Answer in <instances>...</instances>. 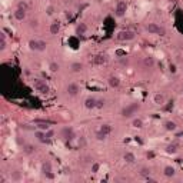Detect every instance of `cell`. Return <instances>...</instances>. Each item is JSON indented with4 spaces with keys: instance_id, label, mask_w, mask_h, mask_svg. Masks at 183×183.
Segmentation results:
<instances>
[{
    "instance_id": "obj_10",
    "label": "cell",
    "mask_w": 183,
    "mask_h": 183,
    "mask_svg": "<svg viewBox=\"0 0 183 183\" xmlns=\"http://www.w3.org/2000/svg\"><path fill=\"white\" fill-rule=\"evenodd\" d=\"M60 27H62V25H60V21L59 20H54L50 23V34H53V36H56V34H59V32H60Z\"/></svg>"
},
{
    "instance_id": "obj_11",
    "label": "cell",
    "mask_w": 183,
    "mask_h": 183,
    "mask_svg": "<svg viewBox=\"0 0 183 183\" xmlns=\"http://www.w3.org/2000/svg\"><path fill=\"white\" fill-rule=\"evenodd\" d=\"M66 91H67V93H69L70 96H76V95H79V91H80L79 84H76V83H70V84H67Z\"/></svg>"
},
{
    "instance_id": "obj_8",
    "label": "cell",
    "mask_w": 183,
    "mask_h": 183,
    "mask_svg": "<svg viewBox=\"0 0 183 183\" xmlns=\"http://www.w3.org/2000/svg\"><path fill=\"white\" fill-rule=\"evenodd\" d=\"M177 150H179V143H177V142H173V143H169V145L166 146L165 152H166L167 154H176Z\"/></svg>"
},
{
    "instance_id": "obj_34",
    "label": "cell",
    "mask_w": 183,
    "mask_h": 183,
    "mask_svg": "<svg viewBox=\"0 0 183 183\" xmlns=\"http://www.w3.org/2000/svg\"><path fill=\"white\" fill-rule=\"evenodd\" d=\"M100 163H93V165H91V172H93V173H97V172L100 170Z\"/></svg>"
},
{
    "instance_id": "obj_3",
    "label": "cell",
    "mask_w": 183,
    "mask_h": 183,
    "mask_svg": "<svg viewBox=\"0 0 183 183\" xmlns=\"http://www.w3.org/2000/svg\"><path fill=\"white\" fill-rule=\"evenodd\" d=\"M134 37H136V33L132 30H122L116 36L117 40H122V42H129V40H133Z\"/></svg>"
},
{
    "instance_id": "obj_38",
    "label": "cell",
    "mask_w": 183,
    "mask_h": 183,
    "mask_svg": "<svg viewBox=\"0 0 183 183\" xmlns=\"http://www.w3.org/2000/svg\"><path fill=\"white\" fill-rule=\"evenodd\" d=\"M46 12H47V14H53V13H54V9H53V6H49V7L46 9Z\"/></svg>"
},
{
    "instance_id": "obj_40",
    "label": "cell",
    "mask_w": 183,
    "mask_h": 183,
    "mask_svg": "<svg viewBox=\"0 0 183 183\" xmlns=\"http://www.w3.org/2000/svg\"><path fill=\"white\" fill-rule=\"evenodd\" d=\"M182 95H183V88H182Z\"/></svg>"
},
{
    "instance_id": "obj_35",
    "label": "cell",
    "mask_w": 183,
    "mask_h": 183,
    "mask_svg": "<svg viewBox=\"0 0 183 183\" xmlns=\"http://www.w3.org/2000/svg\"><path fill=\"white\" fill-rule=\"evenodd\" d=\"M46 137H47V139H53L54 137V130L53 129H49V130H46Z\"/></svg>"
},
{
    "instance_id": "obj_31",
    "label": "cell",
    "mask_w": 183,
    "mask_h": 183,
    "mask_svg": "<svg viewBox=\"0 0 183 183\" xmlns=\"http://www.w3.org/2000/svg\"><path fill=\"white\" fill-rule=\"evenodd\" d=\"M37 43H39V52H45L46 47H47V43L45 40H37Z\"/></svg>"
},
{
    "instance_id": "obj_32",
    "label": "cell",
    "mask_w": 183,
    "mask_h": 183,
    "mask_svg": "<svg viewBox=\"0 0 183 183\" xmlns=\"http://www.w3.org/2000/svg\"><path fill=\"white\" fill-rule=\"evenodd\" d=\"M104 104H106V100H104V99H97V104H96V109L104 107Z\"/></svg>"
},
{
    "instance_id": "obj_7",
    "label": "cell",
    "mask_w": 183,
    "mask_h": 183,
    "mask_svg": "<svg viewBox=\"0 0 183 183\" xmlns=\"http://www.w3.org/2000/svg\"><path fill=\"white\" fill-rule=\"evenodd\" d=\"M96 104H97V99H96V97H91V96H89V97H86V99H84V107L89 109V110H91V109H96Z\"/></svg>"
},
{
    "instance_id": "obj_15",
    "label": "cell",
    "mask_w": 183,
    "mask_h": 183,
    "mask_svg": "<svg viewBox=\"0 0 183 183\" xmlns=\"http://www.w3.org/2000/svg\"><path fill=\"white\" fill-rule=\"evenodd\" d=\"M163 175L166 176V177H173L176 175V169L173 166H165L163 169Z\"/></svg>"
},
{
    "instance_id": "obj_5",
    "label": "cell",
    "mask_w": 183,
    "mask_h": 183,
    "mask_svg": "<svg viewBox=\"0 0 183 183\" xmlns=\"http://www.w3.org/2000/svg\"><path fill=\"white\" fill-rule=\"evenodd\" d=\"M33 88H34V90L39 91V93H47V91L50 90L49 86L46 84V82H43L42 79H34Z\"/></svg>"
},
{
    "instance_id": "obj_22",
    "label": "cell",
    "mask_w": 183,
    "mask_h": 183,
    "mask_svg": "<svg viewBox=\"0 0 183 183\" xmlns=\"http://www.w3.org/2000/svg\"><path fill=\"white\" fill-rule=\"evenodd\" d=\"M93 63L95 64H103V63H106V56L104 54H96L95 59H93Z\"/></svg>"
},
{
    "instance_id": "obj_37",
    "label": "cell",
    "mask_w": 183,
    "mask_h": 183,
    "mask_svg": "<svg viewBox=\"0 0 183 183\" xmlns=\"http://www.w3.org/2000/svg\"><path fill=\"white\" fill-rule=\"evenodd\" d=\"M12 179L19 180V179H20V173H19V172H14V173L12 175Z\"/></svg>"
},
{
    "instance_id": "obj_26",
    "label": "cell",
    "mask_w": 183,
    "mask_h": 183,
    "mask_svg": "<svg viewBox=\"0 0 183 183\" xmlns=\"http://www.w3.org/2000/svg\"><path fill=\"white\" fill-rule=\"evenodd\" d=\"M49 70L52 72V73H57V72L60 70V66H59V63L50 62V63H49Z\"/></svg>"
},
{
    "instance_id": "obj_28",
    "label": "cell",
    "mask_w": 183,
    "mask_h": 183,
    "mask_svg": "<svg viewBox=\"0 0 183 183\" xmlns=\"http://www.w3.org/2000/svg\"><path fill=\"white\" fill-rule=\"evenodd\" d=\"M140 176L142 177H149L150 176V169L149 167H142L140 169Z\"/></svg>"
},
{
    "instance_id": "obj_19",
    "label": "cell",
    "mask_w": 183,
    "mask_h": 183,
    "mask_svg": "<svg viewBox=\"0 0 183 183\" xmlns=\"http://www.w3.org/2000/svg\"><path fill=\"white\" fill-rule=\"evenodd\" d=\"M153 103L158 104V106H162V104H165V96L160 95V93H156V95L153 96Z\"/></svg>"
},
{
    "instance_id": "obj_33",
    "label": "cell",
    "mask_w": 183,
    "mask_h": 183,
    "mask_svg": "<svg viewBox=\"0 0 183 183\" xmlns=\"http://www.w3.org/2000/svg\"><path fill=\"white\" fill-rule=\"evenodd\" d=\"M30 27H32V29H37L39 27V20L37 19H32V20H30Z\"/></svg>"
},
{
    "instance_id": "obj_25",
    "label": "cell",
    "mask_w": 183,
    "mask_h": 183,
    "mask_svg": "<svg viewBox=\"0 0 183 183\" xmlns=\"http://www.w3.org/2000/svg\"><path fill=\"white\" fill-rule=\"evenodd\" d=\"M143 64H145L146 67H153L154 66V57H152V56H147V57H145V60H143Z\"/></svg>"
},
{
    "instance_id": "obj_14",
    "label": "cell",
    "mask_w": 183,
    "mask_h": 183,
    "mask_svg": "<svg viewBox=\"0 0 183 183\" xmlns=\"http://www.w3.org/2000/svg\"><path fill=\"white\" fill-rule=\"evenodd\" d=\"M165 129H166L167 132H176V130H177V125H176V122H173V120H167V122H165Z\"/></svg>"
},
{
    "instance_id": "obj_2",
    "label": "cell",
    "mask_w": 183,
    "mask_h": 183,
    "mask_svg": "<svg viewBox=\"0 0 183 183\" xmlns=\"http://www.w3.org/2000/svg\"><path fill=\"white\" fill-rule=\"evenodd\" d=\"M140 109V104L139 103H130L129 106H126L123 110H122V116L125 117V119H129L132 117L133 115H136V112Z\"/></svg>"
},
{
    "instance_id": "obj_23",
    "label": "cell",
    "mask_w": 183,
    "mask_h": 183,
    "mask_svg": "<svg viewBox=\"0 0 183 183\" xmlns=\"http://www.w3.org/2000/svg\"><path fill=\"white\" fill-rule=\"evenodd\" d=\"M99 130H100V132H103L104 134H107V136H109V134L112 133L113 127H112L110 125H107V123H104V125H102V126L99 127Z\"/></svg>"
},
{
    "instance_id": "obj_30",
    "label": "cell",
    "mask_w": 183,
    "mask_h": 183,
    "mask_svg": "<svg viewBox=\"0 0 183 183\" xmlns=\"http://www.w3.org/2000/svg\"><path fill=\"white\" fill-rule=\"evenodd\" d=\"M106 137H107V134H104L103 132H100V130H97V132H96V139H97V140H104V139H106Z\"/></svg>"
},
{
    "instance_id": "obj_12",
    "label": "cell",
    "mask_w": 183,
    "mask_h": 183,
    "mask_svg": "<svg viewBox=\"0 0 183 183\" xmlns=\"http://www.w3.org/2000/svg\"><path fill=\"white\" fill-rule=\"evenodd\" d=\"M107 84L113 89H117L119 86H120V79H119L117 76H110V77L107 79Z\"/></svg>"
},
{
    "instance_id": "obj_16",
    "label": "cell",
    "mask_w": 183,
    "mask_h": 183,
    "mask_svg": "<svg viewBox=\"0 0 183 183\" xmlns=\"http://www.w3.org/2000/svg\"><path fill=\"white\" fill-rule=\"evenodd\" d=\"M34 137H36L39 142H47V140H49V139L46 137V132H45V130H39L37 129L36 132H34Z\"/></svg>"
},
{
    "instance_id": "obj_29",
    "label": "cell",
    "mask_w": 183,
    "mask_h": 183,
    "mask_svg": "<svg viewBox=\"0 0 183 183\" xmlns=\"http://www.w3.org/2000/svg\"><path fill=\"white\" fill-rule=\"evenodd\" d=\"M132 126L136 127V129H140V127H143V120H142V119H134L133 123H132Z\"/></svg>"
},
{
    "instance_id": "obj_1",
    "label": "cell",
    "mask_w": 183,
    "mask_h": 183,
    "mask_svg": "<svg viewBox=\"0 0 183 183\" xmlns=\"http://www.w3.org/2000/svg\"><path fill=\"white\" fill-rule=\"evenodd\" d=\"M146 32L149 34H158V36H166V29L163 26H159L158 23H147L145 26Z\"/></svg>"
},
{
    "instance_id": "obj_4",
    "label": "cell",
    "mask_w": 183,
    "mask_h": 183,
    "mask_svg": "<svg viewBox=\"0 0 183 183\" xmlns=\"http://www.w3.org/2000/svg\"><path fill=\"white\" fill-rule=\"evenodd\" d=\"M127 12V3H126L125 0H119L116 4V9H115V14L117 17H123Z\"/></svg>"
},
{
    "instance_id": "obj_27",
    "label": "cell",
    "mask_w": 183,
    "mask_h": 183,
    "mask_svg": "<svg viewBox=\"0 0 183 183\" xmlns=\"http://www.w3.org/2000/svg\"><path fill=\"white\" fill-rule=\"evenodd\" d=\"M27 46H29L30 50H34V52H39V43L37 40H29V43H27Z\"/></svg>"
},
{
    "instance_id": "obj_9",
    "label": "cell",
    "mask_w": 183,
    "mask_h": 183,
    "mask_svg": "<svg viewBox=\"0 0 183 183\" xmlns=\"http://www.w3.org/2000/svg\"><path fill=\"white\" fill-rule=\"evenodd\" d=\"M13 16H14V19H16V20L23 21L26 19V9L17 7L16 10H14V13H13Z\"/></svg>"
},
{
    "instance_id": "obj_24",
    "label": "cell",
    "mask_w": 183,
    "mask_h": 183,
    "mask_svg": "<svg viewBox=\"0 0 183 183\" xmlns=\"http://www.w3.org/2000/svg\"><path fill=\"white\" fill-rule=\"evenodd\" d=\"M7 47V40H6V33H0V50L3 52L4 49Z\"/></svg>"
},
{
    "instance_id": "obj_20",
    "label": "cell",
    "mask_w": 183,
    "mask_h": 183,
    "mask_svg": "<svg viewBox=\"0 0 183 183\" xmlns=\"http://www.w3.org/2000/svg\"><path fill=\"white\" fill-rule=\"evenodd\" d=\"M62 136L64 137V139H72V137H73V129H72V127H63Z\"/></svg>"
},
{
    "instance_id": "obj_17",
    "label": "cell",
    "mask_w": 183,
    "mask_h": 183,
    "mask_svg": "<svg viewBox=\"0 0 183 183\" xmlns=\"http://www.w3.org/2000/svg\"><path fill=\"white\" fill-rule=\"evenodd\" d=\"M70 70L73 72V73H80V72L83 70V64L80 62H75L70 64Z\"/></svg>"
},
{
    "instance_id": "obj_36",
    "label": "cell",
    "mask_w": 183,
    "mask_h": 183,
    "mask_svg": "<svg viewBox=\"0 0 183 183\" xmlns=\"http://www.w3.org/2000/svg\"><path fill=\"white\" fill-rule=\"evenodd\" d=\"M23 149H25V153L30 154V153H32V152H33V146H30V145H26L25 147H23Z\"/></svg>"
},
{
    "instance_id": "obj_39",
    "label": "cell",
    "mask_w": 183,
    "mask_h": 183,
    "mask_svg": "<svg viewBox=\"0 0 183 183\" xmlns=\"http://www.w3.org/2000/svg\"><path fill=\"white\" fill-rule=\"evenodd\" d=\"M17 7H21V9H27V6H26V3H23V2H20L19 3V6Z\"/></svg>"
},
{
    "instance_id": "obj_21",
    "label": "cell",
    "mask_w": 183,
    "mask_h": 183,
    "mask_svg": "<svg viewBox=\"0 0 183 183\" xmlns=\"http://www.w3.org/2000/svg\"><path fill=\"white\" fill-rule=\"evenodd\" d=\"M42 172L45 173V175H47V173H52V172H53L52 163H50V162H43V165H42Z\"/></svg>"
},
{
    "instance_id": "obj_18",
    "label": "cell",
    "mask_w": 183,
    "mask_h": 183,
    "mask_svg": "<svg viewBox=\"0 0 183 183\" xmlns=\"http://www.w3.org/2000/svg\"><path fill=\"white\" fill-rule=\"evenodd\" d=\"M123 160L127 163H134L136 162V156H134V153H132V152H126V153L123 154Z\"/></svg>"
},
{
    "instance_id": "obj_6",
    "label": "cell",
    "mask_w": 183,
    "mask_h": 183,
    "mask_svg": "<svg viewBox=\"0 0 183 183\" xmlns=\"http://www.w3.org/2000/svg\"><path fill=\"white\" fill-rule=\"evenodd\" d=\"M34 125H36V127H37L39 130H49L50 129V123H52V122H47V120H42V119H36V120L33 122Z\"/></svg>"
},
{
    "instance_id": "obj_13",
    "label": "cell",
    "mask_w": 183,
    "mask_h": 183,
    "mask_svg": "<svg viewBox=\"0 0 183 183\" xmlns=\"http://www.w3.org/2000/svg\"><path fill=\"white\" fill-rule=\"evenodd\" d=\"M88 30H89V27L84 21H80L79 25L76 26V33L77 34H86L88 33Z\"/></svg>"
}]
</instances>
